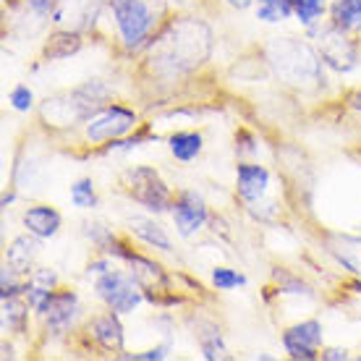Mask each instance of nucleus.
<instances>
[{
	"label": "nucleus",
	"mask_w": 361,
	"mask_h": 361,
	"mask_svg": "<svg viewBox=\"0 0 361 361\" xmlns=\"http://www.w3.org/2000/svg\"><path fill=\"white\" fill-rule=\"evenodd\" d=\"M209 55V29L202 21L183 18L171 24V29L154 45V61L168 73L189 71Z\"/></svg>",
	"instance_id": "1"
},
{
	"label": "nucleus",
	"mask_w": 361,
	"mask_h": 361,
	"mask_svg": "<svg viewBox=\"0 0 361 361\" xmlns=\"http://www.w3.org/2000/svg\"><path fill=\"white\" fill-rule=\"evenodd\" d=\"M267 58L280 79L288 84H317L322 82V61L319 55L296 37H278L267 45Z\"/></svg>",
	"instance_id": "2"
},
{
	"label": "nucleus",
	"mask_w": 361,
	"mask_h": 361,
	"mask_svg": "<svg viewBox=\"0 0 361 361\" xmlns=\"http://www.w3.org/2000/svg\"><path fill=\"white\" fill-rule=\"evenodd\" d=\"M108 87L99 82H90L84 87H76L73 92L58 94V97L47 99L42 108V116L53 121L55 126H76V123H87L92 116H97L105 108L108 99Z\"/></svg>",
	"instance_id": "3"
},
{
	"label": "nucleus",
	"mask_w": 361,
	"mask_h": 361,
	"mask_svg": "<svg viewBox=\"0 0 361 361\" xmlns=\"http://www.w3.org/2000/svg\"><path fill=\"white\" fill-rule=\"evenodd\" d=\"M118 32L126 47H139L154 27V11L149 0H110Z\"/></svg>",
	"instance_id": "4"
},
{
	"label": "nucleus",
	"mask_w": 361,
	"mask_h": 361,
	"mask_svg": "<svg viewBox=\"0 0 361 361\" xmlns=\"http://www.w3.org/2000/svg\"><path fill=\"white\" fill-rule=\"evenodd\" d=\"M126 180V191L131 194L134 202H139L142 207H147L149 212H163L171 204V191L165 186V180L152 171V168H131L123 176Z\"/></svg>",
	"instance_id": "5"
},
{
	"label": "nucleus",
	"mask_w": 361,
	"mask_h": 361,
	"mask_svg": "<svg viewBox=\"0 0 361 361\" xmlns=\"http://www.w3.org/2000/svg\"><path fill=\"white\" fill-rule=\"evenodd\" d=\"M94 290H97V296L108 304V309H113L116 314H128V312H134L139 307V301H142V293H139V283L136 278L131 275H123V272H102L99 280L94 283Z\"/></svg>",
	"instance_id": "6"
},
{
	"label": "nucleus",
	"mask_w": 361,
	"mask_h": 361,
	"mask_svg": "<svg viewBox=\"0 0 361 361\" xmlns=\"http://www.w3.org/2000/svg\"><path fill=\"white\" fill-rule=\"evenodd\" d=\"M136 126L134 110L121 108V105H105L97 116H92L87 121V139L99 145V142H113L126 136L131 128Z\"/></svg>",
	"instance_id": "7"
},
{
	"label": "nucleus",
	"mask_w": 361,
	"mask_h": 361,
	"mask_svg": "<svg viewBox=\"0 0 361 361\" xmlns=\"http://www.w3.org/2000/svg\"><path fill=\"white\" fill-rule=\"evenodd\" d=\"M317 42H319V58L330 68H335V71L348 73L359 66V50H356V45L345 37V32L335 29L333 24L325 27L322 32H317Z\"/></svg>",
	"instance_id": "8"
},
{
	"label": "nucleus",
	"mask_w": 361,
	"mask_h": 361,
	"mask_svg": "<svg viewBox=\"0 0 361 361\" xmlns=\"http://www.w3.org/2000/svg\"><path fill=\"white\" fill-rule=\"evenodd\" d=\"M319 343H322V325L317 319L298 322V325L288 327L283 335V345H286L288 356L298 361L319 359Z\"/></svg>",
	"instance_id": "9"
},
{
	"label": "nucleus",
	"mask_w": 361,
	"mask_h": 361,
	"mask_svg": "<svg viewBox=\"0 0 361 361\" xmlns=\"http://www.w3.org/2000/svg\"><path fill=\"white\" fill-rule=\"evenodd\" d=\"M108 252L116 254V257H121V259H126V262L131 264V275H134L136 283H139L142 288H147V290L163 288L165 283H168L160 264L152 262V259H147V257H139V254H134L131 249H126L123 244H118L116 238L110 241Z\"/></svg>",
	"instance_id": "10"
},
{
	"label": "nucleus",
	"mask_w": 361,
	"mask_h": 361,
	"mask_svg": "<svg viewBox=\"0 0 361 361\" xmlns=\"http://www.w3.org/2000/svg\"><path fill=\"white\" fill-rule=\"evenodd\" d=\"M173 220H176V228H178L180 235H186V238L194 235L199 228L207 223V204H204V199L194 194V191H183L176 199Z\"/></svg>",
	"instance_id": "11"
},
{
	"label": "nucleus",
	"mask_w": 361,
	"mask_h": 361,
	"mask_svg": "<svg viewBox=\"0 0 361 361\" xmlns=\"http://www.w3.org/2000/svg\"><path fill=\"white\" fill-rule=\"evenodd\" d=\"M79 314V298L71 290H58L50 296V304H47L45 319H47V330L55 335L66 333L71 322Z\"/></svg>",
	"instance_id": "12"
},
{
	"label": "nucleus",
	"mask_w": 361,
	"mask_h": 361,
	"mask_svg": "<svg viewBox=\"0 0 361 361\" xmlns=\"http://www.w3.org/2000/svg\"><path fill=\"white\" fill-rule=\"evenodd\" d=\"M270 183V173L264 171L262 165H238L235 171V186L244 202H257L264 197Z\"/></svg>",
	"instance_id": "13"
},
{
	"label": "nucleus",
	"mask_w": 361,
	"mask_h": 361,
	"mask_svg": "<svg viewBox=\"0 0 361 361\" xmlns=\"http://www.w3.org/2000/svg\"><path fill=\"white\" fill-rule=\"evenodd\" d=\"M92 338L99 343V348H105L108 353H118L123 348V327L118 322V314L110 309L108 314L97 317L92 322Z\"/></svg>",
	"instance_id": "14"
},
{
	"label": "nucleus",
	"mask_w": 361,
	"mask_h": 361,
	"mask_svg": "<svg viewBox=\"0 0 361 361\" xmlns=\"http://www.w3.org/2000/svg\"><path fill=\"white\" fill-rule=\"evenodd\" d=\"M24 226L37 238H50L61 228V215L53 207H47V204H37V207L24 212Z\"/></svg>",
	"instance_id": "15"
},
{
	"label": "nucleus",
	"mask_w": 361,
	"mask_h": 361,
	"mask_svg": "<svg viewBox=\"0 0 361 361\" xmlns=\"http://www.w3.org/2000/svg\"><path fill=\"white\" fill-rule=\"evenodd\" d=\"M37 238V235H35ZM35 238H29V235H21V238H16L13 244L8 246V254H6V262H8V267L16 275H29V270H32V264H35V257H37V241Z\"/></svg>",
	"instance_id": "16"
},
{
	"label": "nucleus",
	"mask_w": 361,
	"mask_h": 361,
	"mask_svg": "<svg viewBox=\"0 0 361 361\" xmlns=\"http://www.w3.org/2000/svg\"><path fill=\"white\" fill-rule=\"evenodd\" d=\"M330 252L335 254V259L343 264L345 270L353 272V275H361V238L335 235L330 241Z\"/></svg>",
	"instance_id": "17"
},
{
	"label": "nucleus",
	"mask_w": 361,
	"mask_h": 361,
	"mask_svg": "<svg viewBox=\"0 0 361 361\" xmlns=\"http://www.w3.org/2000/svg\"><path fill=\"white\" fill-rule=\"evenodd\" d=\"M330 24L341 32H359L361 29V0H335L330 6Z\"/></svg>",
	"instance_id": "18"
},
{
	"label": "nucleus",
	"mask_w": 361,
	"mask_h": 361,
	"mask_svg": "<svg viewBox=\"0 0 361 361\" xmlns=\"http://www.w3.org/2000/svg\"><path fill=\"white\" fill-rule=\"evenodd\" d=\"M128 231L134 235H139L145 244L154 246V249H160V252H171V241H168V235L165 231L154 220L149 217H131L128 220Z\"/></svg>",
	"instance_id": "19"
},
{
	"label": "nucleus",
	"mask_w": 361,
	"mask_h": 361,
	"mask_svg": "<svg viewBox=\"0 0 361 361\" xmlns=\"http://www.w3.org/2000/svg\"><path fill=\"white\" fill-rule=\"evenodd\" d=\"M79 47H82V37L76 35V32H55V35L47 37L42 55H45L47 61H61V58L79 53Z\"/></svg>",
	"instance_id": "20"
},
{
	"label": "nucleus",
	"mask_w": 361,
	"mask_h": 361,
	"mask_svg": "<svg viewBox=\"0 0 361 361\" xmlns=\"http://www.w3.org/2000/svg\"><path fill=\"white\" fill-rule=\"evenodd\" d=\"M171 152L180 163H191L199 152H202V136L197 131H178L171 136Z\"/></svg>",
	"instance_id": "21"
},
{
	"label": "nucleus",
	"mask_w": 361,
	"mask_h": 361,
	"mask_svg": "<svg viewBox=\"0 0 361 361\" xmlns=\"http://www.w3.org/2000/svg\"><path fill=\"white\" fill-rule=\"evenodd\" d=\"M293 13V0H259L257 6V18H262L267 24H278Z\"/></svg>",
	"instance_id": "22"
},
{
	"label": "nucleus",
	"mask_w": 361,
	"mask_h": 361,
	"mask_svg": "<svg viewBox=\"0 0 361 361\" xmlns=\"http://www.w3.org/2000/svg\"><path fill=\"white\" fill-rule=\"evenodd\" d=\"M3 322H6V327L13 330V333H24V325H27V307H24L16 296L3 298Z\"/></svg>",
	"instance_id": "23"
},
{
	"label": "nucleus",
	"mask_w": 361,
	"mask_h": 361,
	"mask_svg": "<svg viewBox=\"0 0 361 361\" xmlns=\"http://www.w3.org/2000/svg\"><path fill=\"white\" fill-rule=\"evenodd\" d=\"M293 13L304 27H314V21L325 13V0H293Z\"/></svg>",
	"instance_id": "24"
},
{
	"label": "nucleus",
	"mask_w": 361,
	"mask_h": 361,
	"mask_svg": "<svg viewBox=\"0 0 361 361\" xmlns=\"http://www.w3.org/2000/svg\"><path fill=\"white\" fill-rule=\"evenodd\" d=\"M71 202L79 209H92L97 207V194H94V183L90 178L76 180L71 186Z\"/></svg>",
	"instance_id": "25"
},
{
	"label": "nucleus",
	"mask_w": 361,
	"mask_h": 361,
	"mask_svg": "<svg viewBox=\"0 0 361 361\" xmlns=\"http://www.w3.org/2000/svg\"><path fill=\"white\" fill-rule=\"evenodd\" d=\"M24 293H27L29 307L35 309L37 314H45L47 304H50V296H53V290L45 288V286H39V283H32V286H27V288H24Z\"/></svg>",
	"instance_id": "26"
},
{
	"label": "nucleus",
	"mask_w": 361,
	"mask_h": 361,
	"mask_svg": "<svg viewBox=\"0 0 361 361\" xmlns=\"http://www.w3.org/2000/svg\"><path fill=\"white\" fill-rule=\"evenodd\" d=\"M212 283L217 286V290H231V288H235V286H244L246 278L233 270H228V267H217V270L212 272Z\"/></svg>",
	"instance_id": "27"
},
{
	"label": "nucleus",
	"mask_w": 361,
	"mask_h": 361,
	"mask_svg": "<svg viewBox=\"0 0 361 361\" xmlns=\"http://www.w3.org/2000/svg\"><path fill=\"white\" fill-rule=\"evenodd\" d=\"M11 105L18 110V113H27V110H32V105H35V94H32V90L29 87H13V92H11Z\"/></svg>",
	"instance_id": "28"
},
{
	"label": "nucleus",
	"mask_w": 361,
	"mask_h": 361,
	"mask_svg": "<svg viewBox=\"0 0 361 361\" xmlns=\"http://www.w3.org/2000/svg\"><path fill=\"white\" fill-rule=\"evenodd\" d=\"M13 275H16V272L11 270V267L3 270V298H13L16 293H21V290L27 288V286H18L16 280H13Z\"/></svg>",
	"instance_id": "29"
},
{
	"label": "nucleus",
	"mask_w": 361,
	"mask_h": 361,
	"mask_svg": "<svg viewBox=\"0 0 361 361\" xmlns=\"http://www.w3.org/2000/svg\"><path fill=\"white\" fill-rule=\"evenodd\" d=\"M165 351H168V348H163V345H160V348H152V351H145V353H134V356H123V359H142V361H154V359H165Z\"/></svg>",
	"instance_id": "30"
},
{
	"label": "nucleus",
	"mask_w": 361,
	"mask_h": 361,
	"mask_svg": "<svg viewBox=\"0 0 361 361\" xmlns=\"http://www.w3.org/2000/svg\"><path fill=\"white\" fill-rule=\"evenodd\" d=\"M29 6H32V11H35V13H39V16H47V13H53L55 0H29Z\"/></svg>",
	"instance_id": "31"
},
{
	"label": "nucleus",
	"mask_w": 361,
	"mask_h": 361,
	"mask_svg": "<svg viewBox=\"0 0 361 361\" xmlns=\"http://www.w3.org/2000/svg\"><path fill=\"white\" fill-rule=\"evenodd\" d=\"M35 283H39V286H45V288H53L55 283H58V275H55L53 270H39L35 275Z\"/></svg>",
	"instance_id": "32"
},
{
	"label": "nucleus",
	"mask_w": 361,
	"mask_h": 361,
	"mask_svg": "<svg viewBox=\"0 0 361 361\" xmlns=\"http://www.w3.org/2000/svg\"><path fill=\"white\" fill-rule=\"evenodd\" d=\"M325 361H345L348 359V351L345 348H327L325 353H319Z\"/></svg>",
	"instance_id": "33"
},
{
	"label": "nucleus",
	"mask_w": 361,
	"mask_h": 361,
	"mask_svg": "<svg viewBox=\"0 0 361 361\" xmlns=\"http://www.w3.org/2000/svg\"><path fill=\"white\" fill-rule=\"evenodd\" d=\"M231 8H238V11H244V8H249L254 0H226Z\"/></svg>",
	"instance_id": "34"
},
{
	"label": "nucleus",
	"mask_w": 361,
	"mask_h": 361,
	"mask_svg": "<svg viewBox=\"0 0 361 361\" xmlns=\"http://www.w3.org/2000/svg\"><path fill=\"white\" fill-rule=\"evenodd\" d=\"M90 272H108V262H94V264H90Z\"/></svg>",
	"instance_id": "35"
},
{
	"label": "nucleus",
	"mask_w": 361,
	"mask_h": 361,
	"mask_svg": "<svg viewBox=\"0 0 361 361\" xmlns=\"http://www.w3.org/2000/svg\"><path fill=\"white\" fill-rule=\"evenodd\" d=\"M351 105L356 110H361V94H356V97H351Z\"/></svg>",
	"instance_id": "36"
},
{
	"label": "nucleus",
	"mask_w": 361,
	"mask_h": 361,
	"mask_svg": "<svg viewBox=\"0 0 361 361\" xmlns=\"http://www.w3.org/2000/svg\"><path fill=\"white\" fill-rule=\"evenodd\" d=\"M351 288L356 290V293H361V280H353V283H351Z\"/></svg>",
	"instance_id": "37"
}]
</instances>
